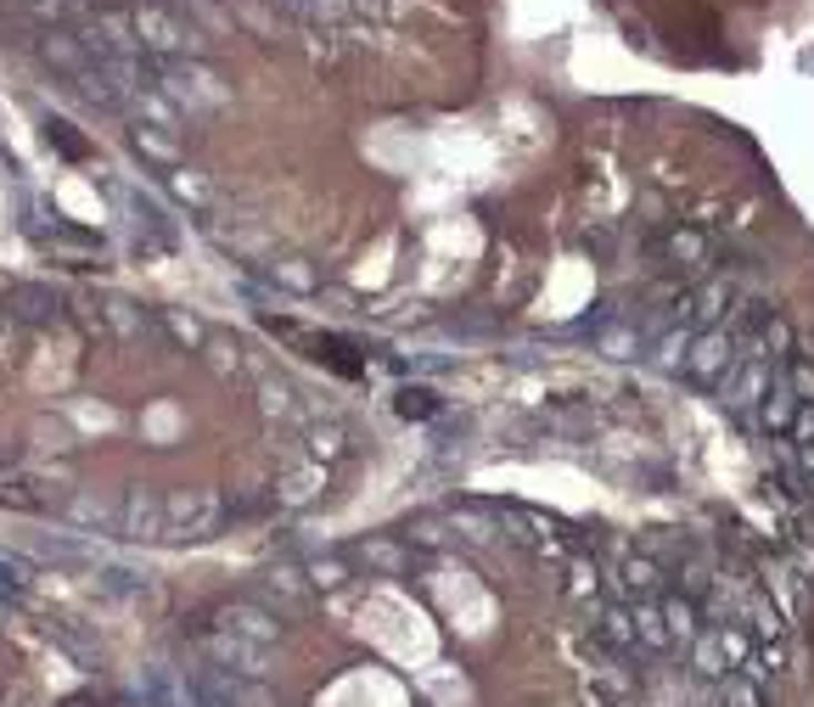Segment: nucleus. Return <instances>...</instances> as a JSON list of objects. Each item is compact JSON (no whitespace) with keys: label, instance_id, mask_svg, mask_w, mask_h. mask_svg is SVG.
<instances>
[{"label":"nucleus","instance_id":"nucleus-14","mask_svg":"<svg viewBox=\"0 0 814 707\" xmlns=\"http://www.w3.org/2000/svg\"><path fill=\"white\" fill-rule=\"evenodd\" d=\"M359 562H366V573H377V578H399V573H410V545H399L394 534H377V540H366L354 551Z\"/></svg>","mask_w":814,"mask_h":707},{"label":"nucleus","instance_id":"nucleus-4","mask_svg":"<svg viewBox=\"0 0 814 707\" xmlns=\"http://www.w3.org/2000/svg\"><path fill=\"white\" fill-rule=\"evenodd\" d=\"M197 646H203V657H208L214 668H225V674H247V679H264V652H269V646L242 641V635H231V629H220V624H203V629H197Z\"/></svg>","mask_w":814,"mask_h":707},{"label":"nucleus","instance_id":"nucleus-8","mask_svg":"<svg viewBox=\"0 0 814 707\" xmlns=\"http://www.w3.org/2000/svg\"><path fill=\"white\" fill-rule=\"evenodd\" d=\"M584 657H590V679H596V690H601V696H612V701H635V696H641V674L618 668V663L607 657V646H601V641H590V646H584Z\"/></svg>","mask_w":814,"mask_h":707},{"label":"nucleus","instance_id":"nucleus-24","mask_svg":"<svg viewBox=\"0 0 814 707\" xmlns=\"http://www.w3.org/2000/svg\"><path fill=\"white\" fill-rule=\"evenodd\" d=\"M269 281L287 287V293H315L320 287V270L309 258H282V264H269Z\"/></svg>","mask_w":814,"mask_h":707},{"label":"nucleus","instance_id":"nucleus-5","mask_svg":"<svg viewBox=\"0 0 814 707\" xmlns=\"http://www.w3.org/2000/svg\"><path fill=\"white\" fill-rule=\"evenodd\" d=\"M315 584H309V573L304 567H293V562H282V567H269L264 578H258V595L253 601H264L276 617H298V612H309L315 606Z\"/></svg>","mask_w":814,"mask_h":707},{"label":"nucleus","instance_id":"nucleus-7","mask_svg":"<svg viewBox=\"0 0 814 707\" xmlns=\"http://www.w3.org/2000/svg\"><path fill=\"white\" fill-rule=\"evenodd\" d=\"M618 590H623L629 601H663L669 573H663V562H658L652 551H629V556L618 562Z\"/></svg>","mask_w":814,"mask_h":707},{"label":"nucleus","instance_id":"nucleus-33","mask_svg":"<svg viewBox=\"0 0 814 707\" xmlns=\"http://www.w3.org/2000/svg\"><path fill=\"white\" fill-rule=\"evenodd\" d=\"M45 141H57L68 157H84V141L73 135V124H68V119H51V124H45Z\"/></svg>","mask_w":814,"mask_h":707},{"label":"nucleus","instance_id":"nucleus-16","mask_svg":"<svg viewBox=\"0 0 814 707\" xmlns=\"http://www.w3.org/2000/svg\"><path fill=\"white\" fill-rule=\"evenodd\" d=\"M658 612H663V624H669L674 646H691V641L702 635V617H696V601H691V595H663Z\"/></svg>","mask_w":814,"mask_h":707},{"label":"nucleus","instance_id":"nucleus-27","mask_svg":"<svg viewBox=\"0 0 814 707\" xmlns=\"http://www.w3.org/2000/svg\"><path fill=\"white\" fill-rule=\"evenodd\" d=\"M781 382H786L803 404H814V360H808V354H792L786 371H781Z\"/></svg>","mask_w":814,"mask_h":707},{"label":"nucleus","instance_id":"nucleus-17","mask_svg":"<svg viewBox=\"0 0 814 707\" xmlns=\"http://www.w3.org/2000/svg\"><path fill=\"white\" fill-rule=\"evenodd\" d=\"M725 663H731L725 629H702V635L691 641V668H696L702 679H725Z\"/></svg>","mask_w":814,"mask_h":707},{"label":"nucleus","instance_id":"nucleus-18","mask_svg":"<svg viewBox=\"0 0 814 707\" xmlns=\"http://www.w3.org/2000/svg\"><path fill=\"white\" fill-rule=\"evenodd\" d=\"M753 348L764 354V360H792V354H797V331H792V320H781V315H764V320H759V337H753Z\"/></svg>","mask_w":814,"mask_h":707},{"label":"nucleus","instance_id":"nucleus-31","mask_svg":"<svg viewBox=\"0 0 814 707\" xmlns=\"http://www.w3.org/2000/svg\"><path fill=\"white\" fill-rule=\"evenodd\" d=\"M163 326H169V337H174V342H186V348H203V337H208L192 315H163Z\"/></svg>","mask_w":814,"mask_h":707},{"label":"nucleus","instance_id":"nucleus-10","mask_svg":"<svg viewBox=\"0 0 814 707\" xmlns=\"http://www.w3.org/2000/svg\"><path fill=\"white\" fill-rule=\"evenodd\" d=\"M163 534V500L152 489H130L124 500V540H157Z\"/></svg>","mask_w":814,"mask_h":707},{"label":"nucleus","instance_id":"nucleus-28","mask_svg":"<svg viewBox=\"0 0 814 707\" xmlns=\"http://www.w3.org/2000/svg\"><path fill=\"white\" fill-rule=\"evenodd\" d=\"M438 410V393L433 388H399V416L405 421H427Z\"/></svg>","mask_w":814,"mask_h":707},{"label":"nucleus","instance_id":"nucleus-34","mask_svg":"<svg viewBox=\"0 0 814 707\" xmlns=\"http://www.w3.org/2000/svg\"><path fill=\"white\" fill-rule=\"evenodd\" d=\"M786 438H792V444H814V404H803V410H797V421H792V432H786Z\"/></svg>","mask_w":814,"mask_h":707},{"label":"nucleus","instance_id":"nucleus-13","mask_svg":"<svg viewBox=\"0 0 814 707\" xmlns=\"http://www.w3.org/2000/svg\"><path fill=\"white\" fill-rule=\"evenodd\" d=\"M731 309H736V287H731V281H708V287H696V293H691V320H696L702 331L725 326V320H731Z\"/></svg>","mask_w":814,"mask_h":707},{"label":"nucleus","instance_id":"nucleus-29","mask_svg":"<svg viewBox=\"0 0 814 707\" xmlns=\"http://www.w3.org/2000/svg\"><path fill=\"white\" fill-rule=\"evenodd\" d=\"M456 527H467V540H495L500 522H495L489 511H478V505H461V511H456Z\"/></svg>","mask_w":814,"mask_h":707},{"label":"nucleus","instance_id":"nucleus-6","mask_svg":"<svg viewBox=\"0 0 814 707\" xmlns=\"http://www.w3.org/2000/svg\"><path fill=\"white\" fill-rule=\"evenodd\" d=\"M214 624L231 629V635H242V641H258V646H276L282 641V617L269 612L264 601H225L214 612Z\"/></svg>","mask_w":814,"mask_h":707},{"label":"nucleus","instance_id":"nucleus-38","mask_svg":"<svg viewBox=\"0 0 814 707\" xmlns=\"http://www.w3.org/2000/svg\"><path fill=\"white\" fill-rule=\"evenodd\" d=\"M62 707H96V701H90V696H73V701H62Z\"/></svg>","mask_w":814,"mask_h":707},{"label":"nucleus","instance_id":"nucleus-35","mask_svg":"<svg viewBox=\"0 0 814 707\" xmlns=\"http://www.w3.org/2000/svg\"><path fill=\"white\" fill-rule=\"evenodd\" d=\"M174 192L186 197V203H197V208L208 203V192H203V181H197V174H180V181H174Z\"/></svg>","mask_w":814,"mask_h":707},{"label":"nucleus","instance_id":"nucleus-23","mask_svg":"<svg viewBox=\"0 0 814 707\" xmlns=\"http://www.w3.org/2000/svg\"><path fill=\"white\" fill-rule=\"evenodd\" d=\"M691 337H696V331H685V326H669V331L652 342V366H658V371H669V377H674V371H685Z\"/></svg>","mask_w":814,"mask_h":707},{"label":"nucleus","instance_id":"nucleus-3","mask_svg":"<svg viewBox=\"0 0 814 707\" xmlns=\"http://www.w3.org/2000/svg\"><path fill=\"white\" fill-rule=\"evenodd\" d=\"M736 360H742L736 337H731L725 326H713V331H696V337H691L685 377H691V382H702V388H719V382H725V377L736 371Z\"/></svg>","mask_w":814,"mask_h":707},{"label":"nucleus","instance_id":"nucleus-9","mask_svg":"<svg viewBox=\"0 0 814 707\" xmlns=\"http://www.w3.org/2000/svg\"><path fill=\"white\" fill-rule=\"evenodd\" d=\"M320 489H326V467H320V461H309V467H293V472H282L269 494H276V505L298 511V505L320 500Z\"/></svg>","mask_w":814,"mask_h":707},{"label":"nucleus","instance_id":"nucleus-30","mask_svg":"<svg viewBox=\"0 0 814 707\" xmlns=\"http://www.w3.org/2000/svg\"><path fill=\"white\" fill-rule=\"evenodd\" d=\"M135 152L152 157V163H180V146L163 141V135H152V130H135Z\"/></svg>","mask_w":814,"mask_h":707},{"label":"nucleus","instance_id":"nucleus-12","mask_svg":"<svg viewBox=\"0 0 814 707\" xmlns=\"http://www.w3.org/2000/svg\"><path fill=\"white\" fill-rule=\"evenodd\" d=\"M708 253H713V242L696 225H674V230L658 236V258L663 264H708Z\"/></svg>","mask_w":814,"mask_h":707},{"label":"nucleus","instance_id":"nucleus-11","mask_svg":"<svg viewBox=\"0 0 814 707\" xmlns=\"http://www.w3.org/2000/svg\"><path fill=\"white\" fill-rule=\"evenodd\" d=\"M596 641L607 646V652H641V641H635V606H601L596 612Z\"/></svg>","mask_w":814,"mask_h":707},{"label":"nucleus","instance_id":"nucleus-32","mask_svg":"<svg viewBox=\"0 0 814 707\" xmlns=\"http://www.w3.org/2000/svg\"><path fill=\"white\" fill-rule=\"evenodd\" d=\"M258 399H264V410L293 416V388H287V382H258Z\"/></svg>","mask_w":814,"mask_h":707},{"label":"nucleus","instance_id":"nucleus-22","mask_svg":"<svg viewBox=\"0 0 814 707\" xmlns=\"http://www.w3.org/2000/svg\"><path fill=\"white\" fill-rule=\"evenodd\" d=\"M742 617H747V629L759 635V641H781V606L770 601V595H759V590H747V601H742Z\"/></svg>","mask_w":814,"mask_h":707},{"label":"nucleus","instance_id":"nucleus-21","mask_svg":"<svg viewBox=\"0 0 814 707\" xmlns=\"http://www.w3.org/2000/svg\"><path fill=\"white\" fill-rule=\"evenodd\" d=\"M304 444H309V455L326 467V461H343V455H348V432H343L337 421H309V427H304Z\"/></svg>","mask_w":814,"mask_h":707},{"label":"nucleus","instance_id":"nucleus-20","mask_svg":"<svg viewBox=\"0 0 814 707\" xmlns=\"http://www.w3.org/2000/svg\"><path fill=\"white\" fill-rule=\"evenodd\" d=\"M641 348H647V331H635V326H601L596 331L601 360H641Z\"/></svg>","mask_w":814,"mask_h":707},{"label":"nucleus","instance_id":"nucleus-2","mask_svg":"<svg viewBox=\"0 0 814 707\" xmlns=\"http://www.w3.org/2000/svg\"><path fill=\"white\" fill-rule=\"evenodd\" d=\"M225 522V500L208 489H186L163 500V534L169 540H208L214 527Z\"/></svg>","mask_w":814,"mask_h":707},{"label":"nucleus","instance_id":"nucleus-39","mask_svg":"<svg viewBox=\"0 0 814 707\" xmlns=\"http://www.w3.org/2000/svg\"><path fill=\"white\" fill-rule=\"evenodd\" d=\"M0 320H7V315H0Z\"/></svg>","mask_w":814,"mask_h":707},{"label":"nucleus","instance_id":"nucleus-26","mask_svg":"<svg viewBox=\"0 0 814 707\" xmlns=\"http://www.w3.org/2000/svg\"><path fill=\"white\" fill-rule=\"evenodd\" d=\"M719 701L725 707H764V685L753 674H731V679H719Z\"/></svg>","mask_w":814,"mask_h":707},{"label":"nucleus","instance_id":"nucleus-1","mask_svg":"<svg viewBox=\"0 0 814 707\" xmlns=\"http://www.w3.org/2000/svg\"><path fill=\"white\" fill-rule=\"evenodd\" d=\"M770 388H775L770 360H764L759 348H747L742 360H736V371H731L725 382H719L713 393H719V404H725L736 421H747V427H753V416H759V404H764V393H770Z\"/></svg>","mask_w":814,"mask_h":707},{"label":"nucleus","instance_id":"nucleus-36","mask_svg":"<svg viewBox=\"0 0 814 707\" xmlns=\"http://www.w3.org/2000/svg\"><path fill=\"white\" fill-rule=\"evenodd\" d=\"M573 584H579V590H596V556H579V562H573Z\"/></svg>","mask_w":814,"mask_h":707},{"label":"nucleus","instance_id":"nucleus-15","mask_svg":"<svg viewBox=\"0 0 814 707\" xmlns=\"http://www.w3.org/2000/svg\"><path fill=\"white\" fill-rule=\"evenodd\" d=\"M797 410H803V399H797V393H792V388H786V382L775 377V388L764 393V404H759L753 427H759V432H770V438H775V432H792Z\"/></svg>","mask_w":814,"mask_h":707},{"label":"nucleus","instance_id":"nucleus-25","mask_svg":"<svg viewBox=\"0 0 814 707\" xmlns=\"http://www.w3.org/2000/svg\"><path fill=\"white\" fill-rule=\"evenodd\" d=\"M304 573H309V584H315L320 595H332V590H343V584L354 578L348 556H309V562H304Z\"/></svg>","mask_w":814,"mask_h":707},{"label":"nucleus","instance_id":"nucleus-37","mask_svg":"<svg viewBox=\"0 0 814 707\" xmlns=\"http://www.w3.org/2000/svg\"><path fill=\"white\" fill-rule=\"evenodd\" d=\"M416 540H421V545H444V534H438L433 522H421V527H416Z\"/></svg>","mask_w":814,"mask_h":707},{"label":"nucleus","instance_id":"nucleus-19","mask_svg":"<svg viewBox=\"0 0 814 707\" xmlns=\"http://www.w3.org/2000/svg\"><path fill=\"white\" fill-rule=\"evenodd\" d=\"M635 641H641V652H674V635H669V624H663V612H658V601H635Z\"/></svg>","mask_w":814,"mask_h":707}]
</instances>
